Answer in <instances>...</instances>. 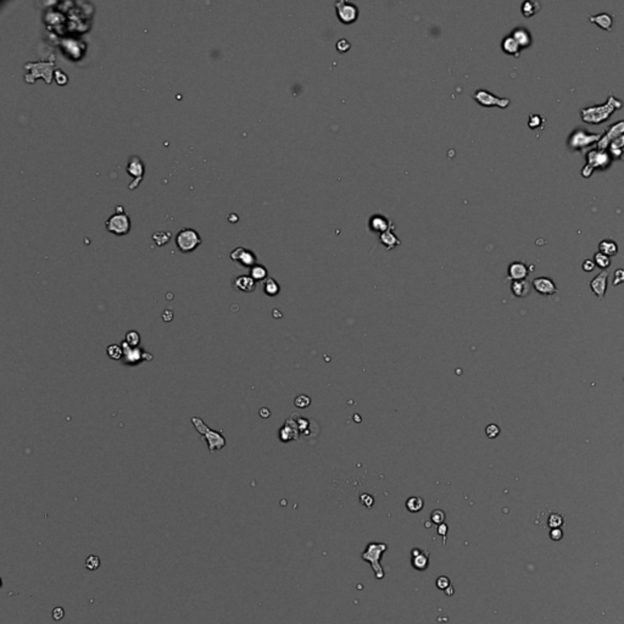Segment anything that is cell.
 Listing matches in <instances>:
<instances>
[{
  "mask_svg": "<svg viewBox=\"0 0 624 624\" xmlns=\"http://www.w3.org/2000/svg\"><path fill=\"white\" fill-rule=\"evenodd\" d=\"M622 108V100H620L618 98L613 97L611 94L605 104L582 109L580 110V117H582L583 122L589 123V125H601L605 121H607L615 111L621 110Z\"/></svg>",
  "mask_w": 624,
  "mask_h": 624,
  "instance_id": "1",
  "label": "cell"
},
{
  "mask_svg": "<svg viewBox=\"0 0 624 624\" xmlns=\"http://www.w3.org/2000/svg\"><path fill=\"white\" fill-rule=\"evenodd\" d=\"M602 135L603 132L590 133L587 130H584V128L577 127L570 133V137H568L567 146L572 151H583L593 145V144H597L598 140L602 137Z\"/></svg>",
  "mask_w": 624,
  "mask_h": 624,
  "instance_id": "2",
  "label": "cell"
},
{
  "mask_svg": "<svg viewBox=\"0 0 624 624\" xmlns=\"http://www.w3.org/2000/svg\"><path fill=\"white\" fill-rule=\"evenodd\" d=\"M191 423H193L194 428L205 439L211 454H214L215 451L222 450L226 446V439L222 435L221 432H215L212 429H210L203 419L199 418V417H193L191 418Z\"/></svg>",
  "mask_w": 624,
  "mask_h": 624,
  "instance_id": "3",
  "label": "cell"
},
{
  "mask_svg": "<svg viewBox=\"0 0 624 624\" xmlns=\"http://www.w3.org/2000/svg\"><path fill=\"white\" fill-rule=\"evenodd\" d=\"M612 163L610 153L607 150H597V149H591L587 153V165L583 167L582 176L584 178H589L593 174L594 170H605Z\"/></svg>",
  "mask_w": 624,
  "mask_h": 624,
  "instance_id": "4",
  "label": "cell"
},
{
  "mask_svg": "<svg viewBox=\"0 0 624 624\" xmlns=\"http://www.w3.org/2000/svg\"><path fill=\"white\" fill-rule=\"evenodd\" d=\"M386 549H388V545L384 544V543H371L366 546V550L361 555L363 561H367L371 563L377 579H383L384 578V570L380 566V558L381 555L386 551Z\"/></svg>",
  "mask_w": 624,
  "mask_h": 624,
  "instance_id": "5",
  "label": "cell"
},
{
  "mask_svg": "<svg viewBox=\"0 0 624 624\" xmlns=\"http://www.w3.org/2000/svg\"><path fill=\"white\" fill-rule=\"evenodd\" d=\"M176 244L182 252L187 254L194 251L201 244V238L195 229L183 228L177 233Z\"/></svg>",
  "mask_w": 624,
  "mask_h": 624,
  "instance_id": "6",
  "label": "cell"
},
{
  "mask_svg": "<svg viewBox=\"0 0 624 624\" xmlns=\"http://www.w3.org/2000/svg\"><path fill=\"white\" fill-rule=\"evenodd\" d=\"M106 229L116 236H125L131 229L130 217L125 212L123 214L116 212L106 221Z\"/></svg>",
  "mask_w": 624,
  "mask_h": 624,
  "instance_id": "7",
  "label": "cell"
},
{
  "mask_svg": "<svg viewBox=\"0 0 624 624\" xmlns=\"http://www.w3.org/2000/svg\"><path fill=\"white\" fill-rule=\"evenodd\" d=\"M121 347L123 349V363L128 366H137L141 361L153 360V355L149 353H145L140 348H132L126 342H122Z\"/></svg>",
  "mask_w": 624,
  "mask_h": 624,
  "instance_id": "8",
  "label": "cell"
},
{
  "mask_svg": "<svg viewBox=\"0 0 624 624\" xmlns=\"http://www.w3.org/2000/svg\"><path fill=\"white\" fill-rule=\"evenodd\" d=\"M622 136H624V120L617 121L616 123L611 125L610 127H607V130L603 132L602 137L598 140V143L596 144V149L597 150H607L610 144L617 138L622 137Z\"/></svg>",
  "mask_w": 624,
  "mask_h": 624,
  "instance_id": "9",
  "label": "cell"
},
{
  "mask_svg": "<svg viewBox=\"0 0 624 624\" xmlns=\"http://www.w3.org/2000/svg\"><path fill=\"white\" fill-rule=\"evenodd\" d=\"M334 5H335V11H337L338 19H339L343 24L350 25L357 20L358 9L355 4L349 2L347 1V0H339V1L335 2Z\"/></svg>",
  "mask_w": 624,
  "mask_h": 624,
  "instance_id": "10",
  "label": "cell"
},
{
  "mask_svg": "<svg viewBox=\"0 0 624 624\" xmlns=\"http://www.w3.org/2000/svg\"><path fill=\"white\" fill-rule=\"evenodd\" d=\"M474 100L482 106H488V108L489 106H497V108L506 109L511 104V100L509 98H499L484 89H479L474 93Z\"/></svg>",
  "mask_w": 624,
  "mask_h": 624,
  "instance_id": "11",
  "label": "cell"
},
{
  "mask_svg": "<svg viewBox=\"0 0 624 624\" xmlns=\"http://www.w3.org/2000/svg\"><path fill=\"white\" fill-rule=\"evenodd\" d=\"M231 259L237 264V266L241 269H252L257 261L256 255L250 250L245 247H237L231 254Z\"/></svg>",
  "mask_w": 624,
  "mask_h": 624,
  "instance_id": "12",
  "label": "cell"
},
{
  "mask_svg": "<svg viewBox=\"0 0 624 624\" xmlns=\"http://www.w3.org/2000/svg\"><path fill=\"white\" fill-rule=\"evenodd\" d=\"M127 172L135 177V181H133L130 186L131 190H133L136 187L139 186L140 181L143 179V174H144V165L138 156L136 155L131 156L130 160H128Z\"/></svg>",
  "mask_w": 624,
  "mask_h": 624,
  "instance_id": "13",
  "label": "cell"
},
{
  "mask_svg": "<svg viewBox=\"0 0 624 624\" xmlns=\"http://www.w3.org/2000/svg\"><path fill=\"white\" fill-rule=\"evenodd\" d=\"M533 288L542 295H554L558 292L554 280L549 277H538L533 279Z\"/></svg>",
  "mask_w": 624,
  "mask_h": 624,
  "instance_id": "14",
  "label": "cell"
},
{
  "mask_svg": "<svg viewBox=\"0 0 624 624\" xmlns=\"http://www.w3.org/2000/svg\"><path fill=\"white\" fill-rule=\"evenodd\" d=\"M608 271L605 270V271L600 272L593 280L590 282V288L593 290L594 294L600 300H602L605 298L606 294V290H607V279H608Z\"/></svg>",
  "mask_w": 624,
  "mask_h": 624,
  "instance_id": "15",
  "label": "cell"
},
{
  "mask_svg": "<svg viewBox=\"0 0 624 624\" xmlns=\"http://www.w3.org/2000/svg\"><path fill=\"white\" fill-rule=\"evenodd\" d=\"M370 227L373 232H378L380 234L388 231H393L395 228V226L386 217L380 216V215H375L370 219Z\"/></svg>",
  "mask_w": 624,
  "mask_h": 624,
  "instance_id": "16",
  "label": "cell"
},
{
  "mask_svg": "<svg viewBox=\"0 0 624 624\" xmlns=\"http://www.w3.org/2000/svg\"><path fill=\"white\" fill-rule=\"evenodd\" d=\"M589 21L591 24H596L600 28L605 29V31L611 32L613 28V24H615V19L611 14H607V12H602V14H597V15H590L589 16Z\"/></svg>",
  "mask_w": 624,
  "mask_h": 624,
  "instance_id": "17",
  "label": "cell"
},
{
  "mask_svg": "<svg viewBox=\"0 0 624 624\" xmlns=\"http://www.w3.org/2000/svg\"><path fill=\"white\" fill-rule=\"evenodd\" d=\"M529 274L527 265L523 262H512L509 266V278L512 280L525 279Z\"/></svg>",
  "mask_w": 624,
  "mask_h": 624,
  "instance_id": "18",
  "label": "cell"
},
{
  "mask_svg": "<svg viewBox=\"0 0 624 624\" xmlns=\"http://www.w3.org/2000/svg\"><path fill=\"white\" fill-rule=\"evenodd\" d=\"M511 35L518 43L520 49H525V48L530 47V44H532V34H530V32L527 28H523V27L515 28L512 31Z\"/></svg>",
  "mask_w": 624,
  "mask_h": 624,
  "instance_id": "19",
  "label": "cell"
},
{
  "mask_svg": "<svg viewBox=\"0 0 624 624\" xmlns=\"http://www.w3.org/2000/svg\"><path fill=\"white\" fill-rule=\"evenodd\" d=\"M429 565V554L423 552L421 549L412 550V566L417 570H427Z\"/></svg>",
  "mask_w": 624,
  "mask_h": 624,
  "instance_id": "20",
  "label": "cell"
},
{
  "mask_svg": "<svg viewBox=\"0 0 624 624\" xmlns=\"http://www.w3.org/2000/svg\"><path fill=\"white\" fill-rule=\"evenodd\" d=\"M234 288L239 292L252 293L256 289V282L250 276H239L234 280Z\"/></svg>",
  "mask_w": 624,
  "mask_h": 624,
  "instance_id": "21",
  "label": "cell"
},
{
  "mask_svg": "<svg viewBox=\"0 0 624 624\" xmlns=\"http://www.w3.org/2000/svg\"><path fill=\"white\" fill-rule=\"evenodd\" d=\"M511 290L514 293L515 297L517 298H525L530 294L532 292V288H530V283L528 280L522 279V280H512L511 283Z\"/></svg>",
  "mask_w": 624,
  "mask_h": 624,
  "instance_id": "22",
  "label": "cell"
},
{
  "mask_svg": "<svg viewBox=\"0 0 624 624\" xmlns=\"http://www.w3.org/2000/svg\"><path fill=\"white\" fill-rule=\"evenodd\" d=\"M501 48L504 50V53H506L507 55H512V56H516L518 57L520 55V47L518 45V43L515 40V38L512 35H507L502 39L501 43Z\"/></svg>",
  "mask_w": 624,
  "mask_h": 624,
  "instance_id": "23",
  "label": "cell"
},
{
  "mask_svg": "<svg viewBox=\"0 0 624 624\" xmlns=\"http://www.w3.org/2000/svg\"><path fill=\"white\" fill-rule=\"evenodd\" d=\"M608 153L611 158L617 159V160H624V136L613 140L608 146Z\"/></svg>",
  "mask_w": 624,
  "mask_h": 624,
  "instance_id": "24",
  "label": "cell"
},
{
  "mask_svg": "<svg viewBox=\"0 0 624 624\" xmlns=\"http://www.w3.org/2000/svg\"><path fill=\"white\" fill-rule=\"evenodd\" d=\"M540 10V2L539 1H535V0H525L523 1V4L520 5V11H522V15L527 19L529 17H533L535 14H538Z\"/></svg>",
  "mask_w": 624,
  "mask_h": 624,
  "instance_id": "25",
  "label": "cell"
},
{
  "mask_svg": "<svg viewBox=\"0 0 624 624\" xmlns=\"http://www.w3.org/2000/svg\"><path fill=\"white\" fill-rule=\"evenodd\" d=\"M598 251L607 255V256L610 257L615 256V255H617L618 252V245L615 241L605 239V241H601L600 244H598Z\"/></svg>",
  "mask_w": 624,
  "mask_h": 624,
  "instance_id": "26",
  "label": "cell"
},
{
  "mask_svg": "<svg viewBox=\"0 0 624 624\" xmlns=\"http://www.w3.org/2000/svg\"><path fill=\"white\" fill-rule=\"evenodd\" d=\"M380 239L381 244H383L384 246H385L386 250H390V249H393V247H395V246H398V245H400V241H399V238L391 231L385 232V233H381Z\"/></svg>",
  "mask_w": 624,
  "mask_h": 624,
  "instance_id": "27",
  "label": "cell"
},
{
  "mask_svg": "<svg viewBox=\"0 0 624 624\" xmlns=\"http://www.w3.org/2000/svg\"><path fill=\"white\" fill-rule=\"evenodd\" d=\"M267 270L266 267L261 266V265H255L252 269H250V277L255 280V282H260V280H266L267 278Z\"/></svg>",
  "mask_w": 624,
  "mask_h": 624,
  "instance_id": "28",
  "label": "cell"
},
{
  "mask_svg": "<svg viewBox=\"0 0 624 624\" xmlns=\"http://www.w3.org/2000/svg\"><path fill=\"white\" fill-rule=\"evenodd\" d=\"M264 292L269 297H276L279 293V284L273 279V278H267L264 282Z\"/></svg>",
  "mask_w": 624,
  "mask_h": 624,
  "instance_id": "29",
  "label": "cell"
},
{
  "mask_svg": "<svg viewBox=\"0 0 624 624\" xmlns=\"http://www.w3.org/2000/svg\"><path fill=\"white\" fill-rule=\"evenodd\" d=\"M594 262L597 267L602 269L603 271L607 270L608 267L611 266V257L607 256V255L602 254V252L597 251L595 255H594Z\"/></svg>",
  "mask_w": 624,
  "mask_h": 624,
  "instance_id": "30",
  "label": "cell"
},
{
  "mask_svg": "<svg viewBox=\"0 0 624 624\" xmlns=\"http://www.w3.org/2000/svg\"><path fill=\"white\" fill-rule=\"evenodd\" d=\"M423 506H424V501L418 496H412L406 501V507H407L408 511L413 512V514L421 511V510L423 509Z\"/></svg>",
  "mask_w": 624,
  "mask_h": 624,
  "instance_id": "31",
  "label": "cell"
},
{
  "mask_svg": "<svg viewBox=\"0 0 624 624\" xmlns=\"http://www.w3.org/2000/svg\"><path fill=\"white\" fill-rule=\"evenodd\" d=\"M546 120L544 118V116L539 115V113H530L529 115V120H528V126H529L530 130H537V128H543V126L545 125Z\"/></svg>",
  "mask_w": 624,
  "mask_h": 624,
  "instance_id": "32",
  "label": "cell"
},
{
  "mask_svg": "<svg viewBox=\"0 0 624 624\" xmlns=\"http://www.w3.org/2000/svg\"><path fill=\"white\" fill-rule=\"evenodd\" d=\"M106 353H108V356L111 360L118 361L121 358H123V349L118 344H111L108 348V350H106Z\"/></svg>",
  "mask_w": 624,
  "mask_h": 624,
  "instance_id": "33",
  "label": "cell"
},
{
  "mask_svg": "<svg viewBox=\"0 0 624 624\" xmlns=\"http://www.w3.org/2000/svg\"><path fill=\"white\" fill-rule=\"evenodd\" d=\"M126 343H127L130 347L132 348H138L139 344H140V334L136 330H130V332L126 334Z\"/></svg>",
  "mask_w": 624,
  "mask_h": 624,
  "instance_id": "34",
  "label": "cell"
},
{
  "mask_svg": "<svg viewBox=\"0 0 624 624\" xmlns=\"http://www.w3.org/2000/svg\"><path fill=\"white\" fill-rule=\"evenodd\" d=\"M171 238V233L170 232H159V233H155L153 236V239L155 241V243L159 245V246H163V245L167 244L168 241Z\"/></svg>",
  "mask_w": 624,
  "mask_h": 624,
  "instance_id": "35",
  "label": "cell"
},
{
  "mask_svg": "<svg viewBox=\"0 0 624 624\" xmlns=\"http://www.w3.org/2000/svg\"><path fill=\"white\" fill-rule=\"evenodd\" d=\"M100 567V558L95 555L88 556L85 560V568L89 570H95Z\"/></svg>",
  "mask_w": 624,
  "mask_h": 624,
  "instance_id": "36",
  "label": "cell"
},
{
  "mask_svg": "<svg viewBox=\"0 0 624 624\" xmlns=\"http://www.w3.org/2000/svg\"><path fill=\"white\" fill-rule=\"evenodd\" d=\"M547 524H549V527L551 529L560 528L563 524V517L560 514H551L549 517V520H547Z\"/></svg>",
  "mask_w": 624,
  "mask_h": 624,
  "instance_id": "37",
  "label": "cell"
},
{
  "mask_svg": "<svg viewBox=\"0 0 624 624\" xmlns=\"http://www.w3.org/2000/svg\"><path fill=\"white\" fill-rule=\"evenodd\" d=\"M431 519L435 524H443L444 520H445V514L441 510H435V511L432 512Z\"/></svg>",
  "mask_w": 624,
  "mask_h": 624,
  "instance_id": "38",
  "label": "cell"
},
{
  "mask_svg": "<svg viewBox=\"0 0 624 624\" xmlns=\"http://www.w3.org/2000/svg\"><path fill=\"white\" fill-rule=\"evenodd\" d=\"M486 433L488 435V438L490 439H494L496 438L497 435L500 434V428L496 426V424H489L486 429Z\"/></svg>",
  "mask_w": 624,
  "mask_h": 624,
  "instance_id": "39",
  "label": "cell"
},
{
  "mask_svg": "<svg viewBox=\"0 0 624 624\" xmlns=\"http://www.w3.org/2000/svg\"><path fill=\"white\" fill-rule=\"evenodd\" d=\"M624 283V270L620 269L615 272V276H613V287H617V285L622 284Z\"/></svg>",
  "mask_w": 624,
  "mask_h": 624,
  "instance_id": "40",
  "label": "cell"
},
{
  "mask_svg": "<svg viewBox=\"0 0 624 624\" xmlns=\"http://www.w3.org/2000/svg\"><path fill=\"white\" fill-rule=\"evenodd\" d=\"M436 587H438V589L445 591L449 587H451L450 580H449L448 577H439L436 579Z\"/></svg>",
  "mask_w": 624,
  "mask_h": 624,
  "instance_id": "41",
  "label": "cell"
},
{
  "mask_svg": "<svg viewBox=\"0 0 624 624\" xmlns=\"http://www.w3.org/2000/svg\"><path fill=\"white\" fill-rule=\"evenodd\" d=\"M335 47H337V50L339 53H345V52H348L349 49H350L351 45H350V43H349L347 39H344V38H343V39H340L339 42H338L337 44H335Z\"/></svg>",
  "mask_w": 624,
  "mask_h": 624,
  "instance_id": "42",
  "label": "cell"
},
{
  "mask_svg": "<svg viewBox=\"0 0 624 624\" xmlns=\"http://www.w3.org/2000/svg\"><path fill=\"white\" fill-rule=\"evenodd\" d=\"M295 405L299 406V407L301 408L307 407V406L310 405V399L305 395H300L299 398L295 399Z\"/></svg>",
  "mask_w": 624,
  "mask_h": 624,
  "instance_id": "43",
  "label": "cell"
},
{
  "mask_svg": "<svg viewBox=\"0 0 624 624\" xmlns=\"http://www.w3.org/2000/svg\"><path fill=\"white\" fill-rule=\"evenodd\" d=\"M360 501H361V504L365 505L366 507H368V509H371V507H372L373 501H375V500H373V497L371 496V495H368V494H363V495H361Z\"/></svg>",
  "mask_w": 624,
  "mask_h": 624,
  "instance_id": "44",
  "label": "cell"
},
{
  "mask_svg": "<svg viewBox=\"0 0 624 624\" xmlns=\"http://www.w3.org/2000/svg\"><path fill=\"white\" fill-rule=\"evenodd\" d=\"M550 538H551L552 540H555V542H558V540L562 539L563 538L562 529H561V528H554V529H551V532H550Z\"/></svg>",
  "mask_w": 624,
  "mask_h": 624,
  "instance_id": "45",
  "label": "cell"
},
{
  "mask_svg": "<svg viewBox=\"0 0 624 624\" xmlns=\"http://www.w3.org/2000/svg\"><path fill=\"white\" fill-rule=\"evenodd\" d=\"M65 616V611L62 607H55L53 610V618L54 621H61Z\"/></svg>",
  "mask_w": 624,
  "mask_h": 624,
  "instance_id": "46",
  "label": "cell"
},
{
  "mask_svg": "<svg viewBox=\"0 0 624 624\" xmlns=\"http://www.w3.org/2000/svg\"><path fill=\"white\" fill-rule=\"evenodd\" d=\"M595 266H596V265H595V262H594V260L588 259V260H585L584 262H583V270H584L585 272L594 271Z\"/></svg>",
  "mask_w": 624,
  "mask_h": 624,
  "instance_id": "47",
  "label": "cell"
},
{
  "mask_svg": "<svg viewBox=\"0 0 624 624\" xmlns=\"http://www.w3.org/2000/svg\"><path fill=\"white\" fill-rule=\"evenodd\" d=\"M163 320L165 321V322H171V321L173 320V312L171 311V310H165V311L163 312Z\"/></svg>",
  "mask_w": 624,
  "mask_h": 624,
  "instance_id": "48",
  "label": "cell"
},
{
  "mask_svg": "<svg viewBox=\"0 0 624 624\" xmlns=\"http://www.w3.org/2000/svg\"><path fill=\"white\" fill-rule=\"evenodd\" d=\"M446 533H448V525H446L445 523H443V524H439L438 534H440L441 537L445 538L446 537Z\"/></svg>",
  "mask_w": 624,
  "mask_h": 624,
  "instance_id": "49",
  "label": "cell"
},
{
  "mask_svg": "<svg viewBox=\"0 0 624 624\" xmlns=\"http://www.w3.org/2000/svg\"><path fill=\"white\" fill-rule=\"evenodd\" d=\"M445 591H446V594H448V595H449V596H450V595H452V594H454V589H452V588H451V587H449V588H448V589H446Z\"/></svg>",
  "mask_w": 624,
  "mask_h": 624,
  "instance_id": "50",
  "label": "cell"
},
{
  "mask_svg": "<svg viewBox=\"0 0 624 624\" xmlns=\"http://www.w3.org/2000/svg\"><path fill=\"white\" fill-rule=\"evenodd\" d=\"M229 221H232V222H233V221H234V222L238 221V217H237V215L234 214V218H233V217H229Z\"/></svg>",
  "mask_w": 624,
  "mask_h": 624,
  "instance_id": "51",
  "label": "cell"
}]
</instances>
